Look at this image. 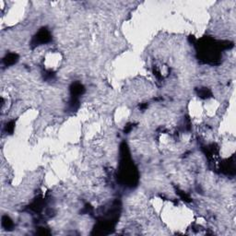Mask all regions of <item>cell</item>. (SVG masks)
<instances>
[{"label": "cell", "mask_w": 236, "mask_h": 236, "mask_svg": "<svg viewBox=\"0 0 236 236\" xmlns=\"http://www.w3.org/2000/svg\"><path fill=\"white\" fill-rule=\"evenodd\" d=\"M17 56L16 55H13V54H11V55H9L8 57H7V63L8 64H14L15 62H16V60H17Z\"/></svg>", "instance_id": "7a4b0ae2"}, {"label": "cell", "mask_w": 236, "mask_h": 236, "mask_svg": "<svg viewBox=\"0 0 236 236\" xmlns=\"http://www.w3.org/2000/svg\"><path fill=\"white\" fill-rule=\"evenodd\" d=\"M50 40V34L48 32L47 30H42L38 32V34L35 36L34 38V42L36 44H44V43H47L48 41Z\"/></svg>", "instance_id": "6da1fadb"}]
</instances>
